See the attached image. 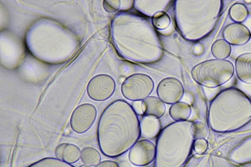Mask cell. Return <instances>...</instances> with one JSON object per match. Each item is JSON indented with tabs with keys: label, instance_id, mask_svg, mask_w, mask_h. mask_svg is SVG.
<instances>
[{
	"label": "cell",
	"instance_id": "cell-22",
	"mask_svg": "<svg viewBox=\"0 0 251 167\" xmlns=\"http://www.w3.org/2000/svg\"><path fill=\"white\" fill-rule=\"evenodd\" d=\"M81 162L84 165L90 166V167H96L100 163L101 156H100L99 150L96 148L86 147L81 150V156H80Z\"/></svg>",
	"mask_w": 251,
	"mask_h": 167
},
{
	"label": "cell",
	"instance_id": "cell-6",
	"mask_svg": "<svg viewBox=\"0 0 251 167\" xmlns=\"http://www.w3.org/2000/svg\"><path fill=\"white\" fill-rule=\"evenodd\" d=\"M193 122H174L158 135L154 167H184L192 154L194 138Z\"/></svg>",
	"mask_w": 251,
	"mask_h": 167
},
{
	"label": "cell",
	"instance_id": "cell-30",
	"mask_svg": "<svg viewBox=\"0 0 251 167\" xmlns=\"http://www.w3.org/2000/svg\"><path fill=\"white\" fill-rule=\"evenodd\" d=\"M132 108L134 109L137 115H143L144 114V108H143V101H135L132 104Z\"/></svg>",
	"mask_w": 251,
	"mask_h": 167
},
{
	"label": "cell",
	"instance_id": "cell-32",
	"mask_svg": "<svg viewBox=\"0 0 251 167\" xmlns=\"http://www.w3.org/2000/svg\"><path fill=\"white\" fill-rule=\"evenodd\" d=\"M244 86H245V89H246V91H247V92H248V93H250L251 94V89H250V87H249L248 85H244Z\"/></svg>",
	"mask_w": 251,
	"mask_h": 167
},
{
	"label": "cell",
	"instance_id": "cell-8",
	"mask_svg": "<svg viewBox=\"0 0 251 167\" xmlns=\"http://www.w3.org/2000/svg\"><path fill=\"white\" fill-rule=\"evenodd\" d=\"M154 90V81L148 74H131L123 81L122 93L126 99L131 101H143L150 96Z\"/></svg>",
	"mask_w": 251,
	"mask_h": 167
},
{
	"label": "cell",
	"instance_id": "cell-17",
	"mask_svg": "<svg viewBox=\"0 0 251 167\" xmlns=\"http://www.w3.org/2000/svg\"><path fill=\"white\" fill-rule=\"evenodd\" d=\"M56 158L60 161L69 163V164H74L79 161L81 156V150L77 145L69 143H63L58 145L55 151H54Z\"/></svg>",
	"mask_w": 251,
	"mask_h": 167
},
{
	"label": "cell",
	"instance_id": "cell-11",
	"mask_svg": "<svg viewBox=\"0 0 251 167\" xmlns=\"http://www.w3.org/2000/svg\"><path fill=\"white\" fill-rule=\"evenodd\" d=\"M156 144L149 140H140L129 150V161L137 167H145L154 162Z\"/></svg>",
	"mask_w": 251,
	"mask_h": 167
},
{
	"label": "cell",
	"instance_id": "cell-28",
	"mask_svg": "<svg viewBox=\"0 0 251 167\" xmlns=\"http://www.w3.org/2000/svg\"><path fill=\"white\" fill-rule=\"evenodd\" d=\"M208 142L204 139L196 140L194 142V149L195 152L197 154H204L206 150H208Z\"/></svg>",
	"mask_w": 251,
	"mask_h": 167
},
{
	"label": "cell",
	"instance_id": "cell-15",
	"mask_svg": "<svg viewBox=\"0 0 251 167\" xmlns=\"http://www.w3.org/2000/svg\"><path fill=\"white\" fill-rule=\"evenodd\" d=\"M229 161L235 164H248L251 162V136L236 144L228 155Z\"/></svg>",
	"mask_w": 251,
	"mask_h": 167
},
{
	"label": "cell",
	"instance_id": "cell-5",
	"mask_svg": "<svg viewBox=\"0 0 251 167\" xmlns=\"http://www.w3.org/2000/svg\"><path fill=\"white\" fill-rule=\"evenodd\" d=\"M251 121V99L240 89L224 90L209 105L208 125L215 132L235 131Z\"/></svg>",
	"mask_w": 251,
	"mask_h": 167
},
{
	"label": "cell",
	"instance_id": "cell-31",
	"mask_svg": "<svg viewBox=\"0 0 251 167\" xmlns=\"http://www.w3.org/2000/svg\"><path fill=\"white\" fill-rule=\"evenodd\" d=\"M95 167H120L117 162H111V161H105L101 162Z\"/></svg>",
	"mask_w": 251,
	"mask_h": 167
},
{
	"label": "cell",
	"instance_id": "cell-4",
	"mask_svg": "<svg viewBox=\"0 0 251 167\" xmlns=\"http://www.w3.org/2000/svg\"><path fill=\"white\" fill-rule=\"evenodd\" d=\"M174 4L177 29L191 42L202 40L214 31L223 9L221 0H177Z\"/></svg>",
	"mask_w": 251,
	"mask_h": 167
},
{
	"label": "cell",
	"instance_id": "cell-9",
	"mask_svg": "<svg viewBox=\"0 0 251 167\" xmlns=\"http://www.w3.org/2000/svg\"><path fill=\"white\" fill-rule=\"evenodd\" d=\"M87 95L96 101L110 99L116 91V82L108 74H98L93 77L87 85Z\"/></svg>",
	"mask_w": 251,
	"mask_h": 167
},
{
	"label": "cell",
	"instance_id": "cell-12",
	"mask_svg": "<svg viewBox=\"0 0 251 167\" xmlns=\"http://www.w3.org/2000/svg\"><path fill=\"white\" fill-rule=\"evenodd\" d=\"M157 96L163 102L174 105L179 102L184 95V87L179 79L173 77L165 78L157 85Z\"/></svg>",
	"mask_w": 251,
	"mask_h": 167
},
{
	"label": "cell",
	"instance_id": "cell-29",
	"mask_svg": "<svg viewBox=\"0 0 251 167\" xmlns=\"http://www.w3.org/2000/svg\"><path fill=\"white\" fill-rule=\"evenodd\" d=\"M135 1L131 0H123L121 1V9L122 11L128 12V10L134 7Z\"/></svg>",
	"mask_w": 251,
	"mask_h": 167
},
{
	"label": "cell",
	"instance_id": "cell-1",
	"mask_svg": "<svg viewBox=\"0 0 251 167\" xmlns=\"http://www.w3.org/2000/svg\"><path fill=\"white\" fill-rule=\"evenodd\" d=\"M111 41L124 60L151 65L163 56V48L156 28L147 18L130 12H118L111 20Z\"/></svg>",
	"mask_w": 251,
	"mask_h": 167
},
{
	"label": "cell",
	"instance_id": "cell-27",
	"mask_svg": "<svg viewBox=\"0 0 251 167\" xmlns=\"http://www.w3.org/2000/svg\"><path fill=\"white\" fill-rule=\"evenodd\" d=\"M103 8L109 14L117 13L121 9L120 0H106L103 2Z\"/></svg>",
	"mask_w": 251,
	"mask_h": 167
},
{
	"label": "cell",
	"instance_id": "cell-10",
	"mask_svg": "<svg viewBox=\"0 0 251 167\" xmlns=\"http://www.w3.org/2000/svg\"><path fill=\"white\" fill-rule=\"evenodd\" d=\"M97 110L92 104H83L72 113L71 126L75 132L86 133L92 127L97 119Z\"/></svg>",
	"mask_w": 251,
	"mask_h": 167
},
{
	"label": "cell",
	"instance_id": "cell-16",
	"mask_svg": "<svg viewBox=\"0 0 251 167\" xmlns=\"http://www.w3.org/2000/svg\"><path fill=\"white\" fill-rule=\"evenodd\" d=\"M234 70L237 77L244 84L251 85V53L240 54L235 60Z\"/></svg>",
	"mask_w": 251,
	"mask_h": 167
},
{
	"label": "cell",
	"instance_id": "cell-26",
	"mask_svg": "<svg viewBox=\"0 0 251 167\" xmlns=\"http://www.w3.org/2000/svg\"><path fill=\"white\" fill-rule=\"evenodd\" d=\"M193 133L195 140L204 139L208 136V130L207 125L202 121L193 122Z\"/></svg>",
	"mask_w": 251,
	"mask_h": 167
},
{
	"label": "cell",
	"instance_id": "cell-33",
	"mask_svg": "<svg viewBox=\"0 0 251 167\" xmlns=\"http://www.w3.org/2000/svg\"><path fill=\"white\" fill-rule=\"evenodd\" d=\"M80 167H90V166H86V165H83V166H80Z\"/></svg>",
	"mask_w": 251,
	"mask_h": 167
},
{
	"label": "cell",
	"instance_id": "cell-25",
	"mask_svg": "<svg viewBox=\"0 0 251 167\" xmlns=\"http://www.w3.org/2000/svg\"><path fill=\"white\" fill-rule=\"evenodd\" d=\"M28 167H75L72 164L60 161L57 158L46 157L41 159L38 162H34Z\"/></svg>",
	"mask_w": 251,
	"mask_h": 167
},
{
	"label": "cell",
	"instance_id": "cell-34",
	"mask_svg": "<svg viewBox=\"0 0 251 167\" xmlns=\"http://www.w3.org/2000/svg\"></svg>",
	"mask_w": 251,
	"mask_h": 167
},
{
	"label": "cell",
	"instance_id": "cell-14",
	"mask_svg": "<svg viewBox=\"0 0 251 167\" xmlns=\"http://www.w3.org/2000/svg\"><path fill=\"white\" fill-rule=\"evenodd\" d=\"M170 3L169 0H137L134 7L141 14L152 18L158 12L165 11Z\"/></svg>",
	"mask_w": 251,
	"mask_h": 167
},
{
	"label": "cell",
	"instance_id": "cell-13",
	"mask_svg": "<svg viewBox=\"0 0 251 167\" xmlns=\"http://www.w3.org/2000/svg\"><path fill=\"white\" fill-rule=\"evenodd\" d=\"M223 37L231 46H243L250 42L251 33L248 27L242 23H232L224 29Z\"/></svg>",
	"mask_w": 251,
	"mask_h": 167
},
{
	"label": "cell",
	"instance_id": "cell-21",
	"mask_svg": "<svg viewBox=\"0 0 251 167\" xmlns=\"http://www.w3.org/2000/svg\"><path fill=\"white\" fill-rule=\"evenodd\" d=\"M231 52V45H229L224 39L215 40L211 47L212 54L218 60H226L230 56Z\"/></svg>",
	"mask_w": 251,
	"mask_h": 167
},
{
	"label": "cell",
	"instance_id": "cell-24",
	"mask_svg": "<svg viewBox=\"0 0 251 167\" xmlns=\"http://www.w3.org/2000/svg\"><path fill=\"white\" fill-rule=\"evenodd\" d=\"M151 24L156 29L165 30L171 24V19L165 11L158 12L151 18Z\"/></svg>",
	"mask_w": 251,
	"mask_h": 167
},
{
	"label": "cell",
	"instance_id": "cell-19",
	"mask_svg": "<svg viewBox=\"0 0 251 167\" xmlns=\"http://www.w3.org/2000/svg\"><path fill=\"white\" fill-rule=\"evenodd\" d=\"M145 116L160 119L166 112V105L163 100L156 96H149L143 101Z\"/></svg>",
	"mask_w": 251,
	"mask_h": 167
},
{
	"label": "cell",
	"instance_id": "cell-23",
	"mask_svg": "<svg viewBox=\"0 0 251 167\" xmlns=\"http://www.w3.org/2000/svg\"><path fill=\"white\" fill-rule=\"evenodd\" d=\"M248 15L247 7L241 3H234L229 10V16L234 20V23H242L247 19Z\"/></svg>",
	"mask_w": 251,
	"mask_h": 167
},
{
	"label": "cell",
	"instance_id": "cell-7",
	"mask_svg": "<svg viewBox=\"0 0 251 167\" xmlns=\"http://www.w3.org/2000/svg\"><path fill=\"white\" fill-rule=\"evenodd\" d=\"M234 66L226 60H208L192 69V78L199 85L208 88H217L231 79Z\"/></svg>",
	"mask_w": 251,
	"mask_h": 167
},
{
	"label": "cell",
	"instance_id": "cell-20",
	"mask_svg": "<svg viewBox=\"0 0 251 167\" xmlns=\"http://www.w3.org/2000/svg\"><path fill=\"white\" fill-rule=\"evenodd\" d=\"M191 115V105L187 102L175 103L169 110V116L176 122L187 121Z\"/></svg>",
	"mask_w": 251,
	"mask_h": 167
},
{
	"label": "cell",
	"instance_id": "cell-18",
	"mask_svg": "<svg viewBox=\"0 0 251 167\" xmlns=\"http://www.w3.org/2000/svg\"><path fill=\"white\" fill-rule=\"evenodd\" d=\"M141 136L146 140L157 137L161 130L160 120L152 116H144L140 121Z\"/></svg>",
	"mask_w": 251,
	"mask_h": 167
},
{
	"label": "cell",
	"instance_id": "cell-2",
	"mask_svg": "<svg viewBox=\"0 0 251 167\" xmlns=\"http://www.w3.org/2000/svg\"><path fill=\"white\" fill-rule=\"evenodd\" d=\"M141 136L140 120L128 102L117 99L104 110L98 123L97 141L105 156L111 158L122 156Z\"/></svg>",
	"mask_w": 251,
	"mask_h": 167
},
{
	"label": "cell",
	"instance_id": "cell-3",
	"mask_svg": "<svg viewBox=\"0 0 251 167\" xmlns=\"http://www.w3.org/2000/svg\"><path fill=\"white\" fill-rule=\"evenodd\" d=\"M25 44L33 56L50 65L68 61L80 46L75 33L50 19L36 20L26 33Z\"/></svg>",
	"mask_w": 251,
	"mask_h": 167
}]
</instances>
